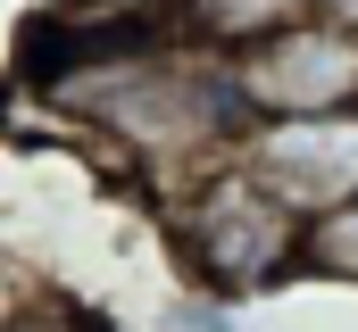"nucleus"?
I'll use <instances>...</instances> for the list:
<instances>
[{
	"label": "nucleus",
	"instance_id": "1",
	"mask_svg": "<svg viewBox=\"0 0 358 332\" xmlns=\"http://www.w3.org/2000/svg\"><path fill=\"white\" fill-rule=\"evenodd\" d=\"M42 100H50L59 116H76L84 133H100L117 166L167 174V199H176L183 183H200L208 166H225L242 150V133H250L225 59L192 50V42L67 67V75L42 83Z\"/></svg>",
	"mask_w": 358,
	"mask_h": 332
},
{
	"label": "nucleus",
	"instance_id": "2",
	"mask_svg": "<svg viewBox=\"0 0 358 332\" xmlns=\"http://www.w3.org/2000/svg\"><path fill=\"white\" fill-rule=\"evenodd\" d=\"M167 233L176 257L200 291H225V299H259L283 274H300V216L275 199L250 166H208L200 183H183L167 199Z\"/></svg>",
	"mask_w": 358,
	"mask_h": 332
},
{
	"label": "nucleus",
	"instance_id": "3",
	"mask_svg": "<svg viewBox=\"0 0 358 332\" xmlns=\"http://www.w3.org/2000/svg\"><path fill=\"white\" fill-rule=\"evenodd\" d=\"M234 100L250 125H308V116H350L358 108V33L325 17H283L275 33L242 42L225 59Z\"/></svg>",
	"mask_w": 358,
	"mask_h": 332
},
{
	"label": "nucleus",
	"instance_id": "4",
	"mask_svg": "<svg viewBox=\"0 0 358 332\" xmlns=\"http://www.w3.org/2000/svg\"><path fill=\"white\" fill-rule=\"evenodd\" d=\"M234 166H250L275 199L308 225V216L358 199V108L350 116H308V125H250Z\"/></svg>",
	"mask_w": 358,
	"mask_h": 332
},
{
	"label": "nucleus",
	"instance_id": "5",
	"mask_svg": "<svg viewBox=\"0 0 358 332\" xmlns=\"http://www.w3.org/2000/svg\"><path fill=\"white\" fill-rule=\"evenodd\" d=\"M300 274H334V282H358V199L308 216L300 233Z\"/></svg>",
	"mask_w": 358,
	"mask_h": 332
},
{
	"label": "nucleus",
	"instance_id": "6",
	"mask_svg": "<svg viewBox=\"0 0 358 332\" xmlns=\"http://www.w3.org/2000/svg\"><path fill=\"white\" fill-rule=\"evenodd\" d=\"M0 332H100L84 308H67V299H25V308H8Z\"/></svg>",
	"mask_w": 358,
	"mask_h": 332
},
{
	"label": "nucleus",
	"instance_id": "7",
	"mask_svg": "<svg viewBox=\"0 0 358 332\" xmlns=\"http://www.w3.org/2000/svg\"><path fill=\"white\" fill-rule=\"evenodd\" d=\"M300 8L325 17V25H350V33H358V0H300Z\"/></svg>",
	"mask_w": 358,
	"mask_h": 332
},
{
	"label": "nucleus",
	"instance_id": "8",
	"mask_svg": "<svg viewBox=\"0 0 358 332\" xmlns=\"http://www.w3.org/2000/svg\"><path fill=\"white\" fill-rule=\"evenodd\" d=\"M167 8H176V17H183V8H208V0H167Z\"/></svg>",
	"mask_w": 358,
	"mask_h": 332
}]
</instances>
